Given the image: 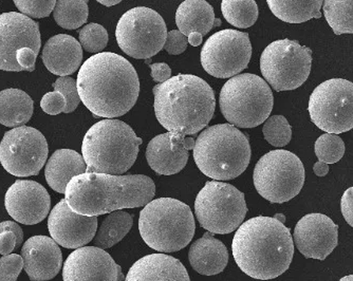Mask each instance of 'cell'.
<instances>
[{
    "label": "cell",
    "mask_w": 353,
    "mask_h": 281,
    "mask_svg": "<svg viewBox=\"0 0 353 281\" xmlns=\"http://www.w3.org/2000/svg\"><path fill=\"white\" fill-rule=\"evenodd\" d=\"M157 120L170 134L172 150L194 149V136L208 126L215 112L213 89L201 77L180 74L152 89Z\"/></svg>",
    "instance_id": "cell-1"
},
{
    "label": "cell",
    "mask_w": 353,
    "mask_h": 281,
    "mask_svg": "<svg viewBox=\"0 0 353 281\" xmlns=\"http://www.w3.org/2000/svg\"><path fill=\"white\" fill-rule=\"evenodd\" d=\"M77 85L81 102L97 118L124 116L136 105L140 93L134 67L112 52L89 57L79 68Z\"/></svg>",
    "instance_id": "cell-2"
},
{
    "label": "cell",
    "mask_w": 353,
    "mask_h": 281,
    "mask_svg": "<svg viewBox=\"0 0 353 281\" xmlns=\"http://www.w3.org/2000/svg\"><path fill=\"white\" fill-rule=\"evenodd\" d=\"M232 251L240 270L248 276L269 280L281 276L290 267L294 241L283 222L259 216L238 227Z\"/></svg>",
    "instance_id": "cell-3"
},
{
    "label": "cell",
    "mask_w": 353,
    "mask_h": 281,
    "mask_svg": "<svg viewBox=\"0 0 353 281\" xmlns=\"http://www.w3.org/2000/svg\"><path fill=\"white\" fill-rule=\"evenodd\" d=\"M65 195L74 213L98 217L145 207L156 195V185L148 176L84 173L69 182Z\"/></svg>",
    "instance_id": "cell-4"
},
{
    "label": "cell",
    "mask_w": 353,
    "mask_h": 281,
    "mask_svg": "<svg viewBox=\"0 0 353 281\" xmlns=\"http://www.w3.org/2000/svg\"><path fill=\"white\" fill-rule=\"evenodd\" d=\"M142 138L130 125L106 118L93 125L83 140L86 173L120 176L130 169L139 154Z\"/></svg>",
    "instance_id": "cell-5"
},
{
    "label": "cell",
    "mask_w": 353,
    "mask_h": 281,
    "mask_svg": "<svg viewBox=\"0 0 353 281\" xmlns=\"http://www.w3.org/2000/svg\"><path fill=\"white\" fill-rule=\"evenodd\" d=\"M192 150L202 174L218 181L239 177L251 160L249 138L232 124L206 128L198 136Z\"/></svg>",
    "instance_id": "cell-6"
},
{
    "label": "cell",
    "mask_w": 353,
    "mask_h": 281,
    "mask_svg": "<svg viewBox=\"0 0 353 281\" xmlns=\"http://www.w3.org/2000/svg\"><path fill=\"white\" fill-rule=\"evenodd\" d=\"M195 229L190 207L172 198L152 200L139 218L143 240L160 253H174L184 249L194 238Z\"/></svg>",
    "instance_id": "cell-7"
},
{
    "label": "cell",
    "mask_w": 353,
    "mask_h": 281,
    "mask_svg": "<svg viewBox=\"0 0 353 281\" xmlns=\"http://www.w3.org/2000/svg\"><path fill=\"white\" fill-rule=\"evenodd\" d=\"M219 104L230 124L235 127L254 128L269 118L274 98L269 84L261 76L243 73L223 85Z\"/></svg>",
    "instance_id": "cell-8"
},
{
    "label": "cell",
    "mask_w": 353,
    "mask_h": 281,
    "mask_svg": "<svg viewBox=\"0 0 353 281\" xmlns=\"http://www.w3.org/2000/svg\"><path fill=\"white\" fill-rule=\"evenodd\" d=\"M305 168L296 154L272 150L259 159L254 169V185L261 197L272 203H285L301 193Z\"/></svg>",
    "instance_id": "cell-9"
},
{
    "label": "cell",
    "mask_w": 353,
    "mask_h": 281,
    "mask_svg": "<svg viewBox=\"0 0 353 281\" xmlns=\"http://www.w3.org/2000/svg\"><path fill=\"white\" fill-rule=\"evenodd\" d=\"M247 213L245 194L225 182H206L196 198V217L212 233L225 235L236 231Z\"/></svg>",
    "instance_id": "cell-10"
},
{
    "label": "cell",
    "mask_w": 353,
    "mask_h": 281,
    "mask_svg": "<svg viewBox=\"0 0 353 281\" xmlns=\"http://www.w3.org/2000/svg\"><path fill=\"white\" fill-rule=\"evenodd\" d=\"M312 66V51L299 41L279 39L261 53V71L276 91L295 90L308 80Z\"/></svg>",
    "instance_id": "cell-11"
},
{
    "label": "cell",
    "mask_w": 353,
    "mask_h": 281,
    "mask_svg": "<svg viewBox=\"0 0 353 281\" xmlns=\"http://www.w3.org/2000/svg\"><path fill=\"white\" fill-rule=\"evenodd\" d=\"M168 29L163 17L146 7L123 14L117 25L116 39L123 52L137 59H148L163 49Z\"/></svg>",
    "instance_id": "cell-12"
},
{
    "label": "cell",
    "mask_w": 353,
    "mask_h": 281,
    "mask_svg": "<svg viewBox=\"0 0 353 281\" xmlns=\"http://www.w3.org/2000/svg\"><path fill=\"white\" fill-rule=\"evenodd\" d=\"M311 121L327 134L353 129V83L331 79L319 85L309 98Z\"/></svg>",
    "instance_id": "cell-13"
},
{
    "label": "cell",
    "mask_w": 353,
    "mask_h": 281,
    "mask_svg": "<svg viewBox=\"0 0 353 281\" xmlns=\"http://www.w3.org/2000/svg\"><path fill=\"white\" fill-rule=\"evenodd\" d=\"M251 56L249 34L227 29L208 37L200 59L208 74L217 79H229L248 68Z\"/></svg>",
    "instance_id": "cell-14"
},
{
    "label": "cell",
    "mask_w": 353,
    "mask_h": 281,
    "mask_svg": "<svg viewBox=\"0 0 353 281\" xmlns=\"http://www.w3.org/2000/svg\"><path fill=\"white\" fill-rule=\"evenodd\" d=\"M47 158V140L33 127H15L6 132L0 143V163L16 177L39 175Z\"/></svg>",
    "instance_id": "cell-15"
},
{
    "label": "cell",
    "mask_w": 353,
    "mask_h": 281,
    "mask_svg": "<svg viewBox=\"0 0 353 281\" xmlns=\"http://www.w3.org/2000/svg\"><path fill=\"white\" fill-rule=\"evenodd\" d=\"M41 32L37 21L23 14L9 12L0 15V70L21 72L16 59L19 49L41 50Z\"/></svg>",
    "instance_id": "cell-16"
},
{
    "label": "cell",
    "mask_w": 353,
    "mask_h": 281,
    "mask_svg": "<svg viewBox=\"0 0 353 281\" xmlns=\"http://www.w3.org/2000/svg\"><path fill=\"white\" fill-rule=\"evenodd\" d=\"M63 281H125L120 265L97 247H79L63 263Z\"/></svg>",
    "instance_id": "cell-17"
},
{
    "label": "cell",
    "mask_w": 353,
    "mask_h": 281,
    "mask_svg": "<svg viewBox=\"0 0 353 281\" xmlns=\"http://www.w3.org/2000/svg\"><path fill=\"white\" fill-rule=\"evenodd\" d=\"M48 229L53 240L66 249H79L91 242L98 231V217L74 213L66 199L55 205L49 216Z\"/></svg>",
    "instance_id": "cell-18"
},
{
    "label": "cell",
    "mask_w": 353,
    "mask_h": 281,
    "mask_svg": "<svg viewBox=\"0 0 353 281\" xmlns=\"http://www.w3.org/2000/svg\"><path fill=\"white\" fill-rule=\"evenodd\" d=\"M293 240L306 258L325 260L338 247L339 227L324 214H309L297 222Z\"/></svg>",
    "instance_id": "cell-19"
},
{
    "label": "cell",
    "mask_w": 353,
    "mask_h": 281,
    "mask_svg": "<svg viewBox=\"0 0 353 281\" xmlns=\"http://www.w3.org/2000/svg\"><path fill=\"white\" fill-rule=\"evenodd\" d=\"M8 214L17 222L37 225L50 211V196L41 184L30 180H17L8 189L5 198Z\"/></svg>",
    "instance_id": "cell-20"
},
{
    "label": "cell",
    "mask_w": 353,
    "mask_h": 281,
    "mask_svg": "<svg viewBox=\"0 0 353 281\" xmlns=\"http://www.w3.org/2000/svg\"><path fill=\"white\" fill-rule=\"evenodd\" d=\"M23 269L32 281L54 278L63 264L59 244L50 237L34 236L28 239L21 249Z\"/></svg>",
    "instance_id": "cell-21"
},
{
    "label": "cell",
    "mask_w": 353,
    "mask_h": 281,
    "mask_svg": "<svg viewBox=\"0 0 353 281\" xmlns=\"http://www.w3.org/2000/svg\"><path fill=\"white\" fill-rule=\"evenodd\" d=\"M41 57L46 68L51 73L68 76L82 64V45L71 35H55L46 43Z\"/></svg>",
    "instance_id": "cell-22"
},
{
    "label": "cell",
    "mask_w": 353,
    "mask_h": 281,
    "mask_svg": "<svg viewBox=\"0 0 353 281\" xmlns=\"http://www.w3.org/2000/svg\"><path fill=\"white\" fill-rule=\"evenodd\" d=\"M125 281H190L181 261L165 254H152L132 264Z\"/></svg>",
    "instance_id": "cell-23"
},
{
    "label": "cell",
    "mask_w": 353,
    "mask_h": 281,
    "mask_svg": "<svg viewBox=\"0 0 353 281\" xmlns=\"http://www.w3.org/2000/svg\"><path fill=\"white\" fill-rule=\"evenodd\" d=\"M190 265L196 272L205 276L219 274L229 262L228 249L219 239L208 231L192 243L188 252Z\"/></svg>",
    "instance_id": "cell-24"
},
{
    "label": "cell",
    "mask_w": 353,
    "mask_h": 281,
    "mask_svg": "<svg viewBox=\"0 0 353 281\" xmlns=\"http://www.w3.org/2000/svg\"><path fill=\"white\" fill-rule=\"evenodd\" d=\"M84 158L71 149H59L48 160L45 176L47 183L53 191L65 194L69 182L86 173Z\"/></svg>",
    "instance_id": "cell-25"
},
{
    "label": "cell",
    "mask_w": 353,
    "mask_h": 281,
    "mask_svg": "<svg viewBox=\"0 0 353 281\" xmlns=\"http://www.w3.org/2000/svg\"><path fill=\"white\" fill-rule=\"evenodd\" d=\"M188 150L184 147L172 150L170 134L154 136L146 148L148 165L159 175L172 176L180 173L188 164Z\"/></svg>",
    "instance_id": "cell-26"
},
{
    "label": "cell",
    "mask_w": 353,
    "mask_h": 281,
    "mask_svg": "<svg viewBox=\"0 0 353 281\" xmlns=\"http://www.w3.org/2000/svg\"><path fill=\"white\" fill-rule=\"evenodd\" d=\"M215 12L205 0H185L176 12V27L185 37L208 34L215 27Z\"/></svg>",
    "instance_id": "cell-27"
},
{
    "label": "cell",
    "mask_w": 353,
    "mask_h": 281,
    "mask_svg": "<svg viewBox=\"0 0 353 281\" xmlns=\"http://www.w3.org/2000/svg\"><path fill=\"white\" fill-rule=\"evenodd\" d=\"M34 102L19 89H6L0 92V124L7 127H21L31 120Z\"/></svg>",
    "instance_id": "cell-28"
},
{
    "label": "cell",
    "mask_w": 353,
    "mask_h": 281,
    "mask_svg": "<svg viewBox=\"0 0 353 281\" xmlns=\"http://www.w3.org/2000/svg\"><path fill=\"white\" fill-rule=\"evenodd\" d=\"M272 13L288 23H303L321 19L324 0H267Z\"/></svg>",
    "instance_id": "cell-29"
},
{
    "label": "cell",
    "mask_w": 353,
    "mask_h": 281,
    "mask_svg": "<svg viewBox=\"0 0 353 281\" xmlns=\"http://www.w3.org/2000/svg\"><path fill=\"white\" fill-rule=\"evenodd\" d=\"M134 219L124 211H114L109 214L97 231L93 244L100 249H110L120 242L130 233Z\"/></svg>",
    "instance_id": "cell-30"
},
{
    "label": "cell",
    "mask_w": 353,
    "mask_h": 281,
    "mask_svg": "<svg viewBox=\"0 0 353 281\" xmlns=\"http://www.w3.org/2000/svg\"><path fill=\"white\" fill-rule=\"evenodd\" d=\"M323 9L335 34H353V0H324Z\"/></svg>",
    "instance_id": "cell-31"
},
{
    "label": "cell",
    "mask_w": 353,
    "mask_h": 281,
    "mask_svg": "<svg viewBox=\"0 0 353 281\" xmlns=\"http://www.w3.org/2000/svg\"><path fill=\"white\" fill-rule=\"evenodd\" d=\"M221 12L230 25L239 29L252 27L259 19L255 0H222Z\"/></svg>",
    "instance_id": "cell-32"
},
{
    "label": "cell",
    "mask_w": 353,
    "mask_h": 281,
    "mask_svg": "<svg viewBox=\"0 0 353 281\" xmlns=\"http://www.w3.org/2000/svg\"><path fill=\"white\" fill-rule=\"evenodd\" d=\"M88 0H57L53 17L59 27L75 30L88 19Z\"/></svg>",
    "instance_id": "cell-33"
},
{
    "label": "cell",
    "mask_w": 353,
    "mask_h": 281,
    "mask_svg": "<svg viewBox=\"0 0 353 281\" xmlns=\"http://www.w3.org/2000/svg\"><path fill=\"white\" fill-rule=\"evenodd\" d=\"M314 150L319 162L338 163L344 157V140L338 134H325L317 138Z\"/></svg>",
    "instance_id": "cell-34"
},
{
    "label": "cell",
    "mask_w": 353,
    "mask_h": 281,
    "mask_svg": "<svg viewBox=\"0 0 353 281\" xmlns=\"http://www.w3.org/2000/svg\"><path fill=\"white\" fill-rule=\"evenodd\" d=\"M263 136L268 143L275 147H283L290 143L292 129L283 116H269L263 128Z\"/></svg>",
    "instance_id": "cell-35"
},
{
    "label": "cell",
    "mask_w": 353,
    "mask_h": 281,
    "mask_svg": "<svg viewBox=\"0 0 353 281\" xmlns=\"http://www.w3.org/2000/svg\"><path fill=\"white\" fill-rule=\"evenodd\" d=\"M79 43L89 53L102 52L108 43V33L103 25L91 23L85 25L79 33Z\"/></svg>",
    "instance_id": "cell-36"
},
{
    "label": "cell",
    "mask_w": 353,
    "mask_h": 281,
    "mask_svg": "<svg viewBox=\"0 0 353 281\" xmlns=\"http://www.w3.org/2000/svg\"><path fill=\"white\" fill-rule=\"evenodd\" d=\"M21 14L30 19H45L54 10L57 0H13Z\"/></svg>",
    "instance_id": "cell-37"
},
{
    "label": "cell",
    "mask_w": 353,
    "mask_h": 281,
    "mask_svg": "<svg viewBox=\"0 0 353 281\" xmlns=\"http://www.w3.org/2000/svg\"><path fill=\"white\" fill-rule=\"evenodd\" d=\"M55 91H59L67 101V110L65 114H71L81 103V98L77 91V82L70 76H61L53 84Z\"/></svg>",
    "instance_id": "cell-38"
},
{
    "label": "cell",
    "mask_w": 353,
    "mask_h": 281,
    "mask_svg": "<svg viewBox=\"0 0 353 281\" xmlns=\"http://www.w3.org/2000/svg\"><path fill=\"white\" fill-rule=\"evenodd\" d=\"M23 269V257L6 255L0 258V281H16Z\"/></svg>",
    "instance_id": "cell-39"
},
{
    "label": "cell",
    "mask_w": 353,
    "mask_h": 281,
    "mask_svg": "<svg viewBox=\"0 0 353 281\" xmlns=\"http://www.w3.org/2000/svg\"><path fill=\"white\" fill-rule=\"evenodd\" d=\"M41 107L46 114L57 116L61 112H66L67 101L61 92L54 91L43 96L41 101Z\"/></svg>",
    "instance_id": "cell-40"
},
{
    "label": "cell",
    "mask_w": 353,
    "mask_h": 281,
    "mask_svg": "<svg viewBox=\"0 0 353 281\" xmlns=\"http://www.w3.org/2000/svg\"><path fill=\"white\" fill-rule=\"evenodd\" d=\"M188 43V37L180 32L179 30H172L168 33L163 49L168 54L179 55L186 50Z\"/></svg>",
    "instance_id": "cell-41"
},
{
    "label": "cell",
    "mask_w": 353,
    "mask_h": 281,
    "mask_svg": "<svg viewBox=\"0 0 353 281\" xmlns=\"http://www.w3.org/2000/svg\"><path fill=\"white\" fill-rule=\"evenodd\" d=\"M37 55L39 53L35 52L29 47L19 49L16 53V59H17V63L21 66V70L29 71V72L34 71Z\"/></svg>",
    "instance_id": "cell-42"
},
{
    "label": "cell",
    "mask_w": 353,
    "mask_h": 281,
    "mask_svg": "<svg viewBox=\"0 0 353 281\" xmlns=\"http://www.w3.org/2000/svg\"><path fill=\"white\" fill-rule=\"evenodd\" d=\"M341 211L346 222L353 227V187L347 189L343 195L341 200Z\"/></svg>",
    "instance_id": "cell-43"
},
{
    "label": "cell",
    "mask_w": 353,
    "mask_h": 281,
    "mask_svg": "<svg viewBox=\"0 0 353 281\" xmlns=\"http://www.w3.org/2000/svg\"><path fill=\"white\" fill-rule=\"evenodd\" d=\"M17 247V237L13 231H3L0 233V254L10 255Z\"/></svg>",
    "instance_id": "cell-44"
},
{
    "label": "cell",
    "mask_w": 353,
    "mask_h": 281,
    "mask_svg": "<svg viewBox=\"0 0 353 281\" xmlns=\"http://www.w3.org/2000/svg\"><path fill=\"white\" fill-rule=\"evenodd\" d=\"M150 70H152V80L156 83L166 82L172 77V69L165 63H157V64L150 65Z\"/></svg>",
    "instance_id": "cell-45"
},
{
    "label": "cell",
    "mask_w": 353,
    "mask_h": 281,
    "mask_svg": "<svg viewBox=\"0 0 353 281\" xmlns=\"http://www.w3.org/2000/svg\"><path fill=\"white\" fill-rule=\"evenodd\" d=\"M3 231H13L15 233L16 237H17V247L23 243V229L17 223L13 222V221H3V222L0 223V233Z\"/></svg>",
    "instance_id": "cell-46"
},
{
    "label": "cell",
    "mask_w": 353,
    "mask_h": 281,
    "mask_svg": "<svg viewBox=\"0 0 353 281\" xmlns=\"http://www.w3.org/2000/svg\"><path fill=\"white\" fill-rule=\"evenodd\" d=\"M313 171L317 177H325L327 174L329 173V165L328 164L324 163V162H317L314 164L313 167Z\"/></svg>",
    "instance_id": "cell-47"
},
{
    "label": "cell",
    "mask_w": 353,
    "mask_h": 281,
    "mask_svg": "<svg viewBox=\"0 0 353 281\" xmlns=\"http://www.w3.org/2000/svg\"><path fill=\"white\" fill-rule=\"evenodd\" d=\"M188 43L192 47H198V45H201L202 39H203V35L200 34L198 32L192 33V34L188 35Z\"/></svg>",
    "instance_id": "cell-48"
},
{
    "label": "cell",
    "mask_w": 353,
    "mask_h": 281,
    "mask_svg": "<svg viewBox=\"0 0 353 281\" xmlns=\"http://www.w3.org/2000/svg\"><path fill=\"white\" fill-rule=\"evenodd\" d=\"M101 5L106 6V7H112V6L118 5L122 0H97Z\"/></svg>",
    "instance_id": "cell-49"
},
{
    "label": "cell",
    "mask_w": 353,
    "mask_h": 281,
    "mask_svg": "<svg viewBox=\"0 0 353 281\" xmlns=\"http://www.w3.org/2000/svg\"><path fill=\"white\" fill-rule=\"evenodd\" d=\"M274 218H276L277 220L281 221V222H285V216L281 215V214H276V215H275Z\"/></svg>",
    "instance_id": "cell-50"
},
{
    "label": "cell",
    "mask_w": 353,
    "mask_h": 281,
    "mask_svg": "<svg viewBox=\"0 0 353 281\" xmlns=\"http://www.w3.org/2000/svg\"><path fill=\"white\" fill-rule=\"evenodd\" d=\"M340 281H353V275H349V276L343 277Z\"/></svg>",
    "instance_id": "cell-51"
},
{
    "label": "cell",
    "mask_w": 353,
    "mask_h": 281,
    "mask_svg": "<svg viewBox=\"0 0 353 281\" xmlns=\"http://www.w3.org/2000/svg\"><path fill=\"white\" fill-rule=\"evenodd\" d=\"M221 25V21H220L219 19H215V27H219V25Z\"/></svg>",
    "instance_id": "cell-52"
}]
</instances>
